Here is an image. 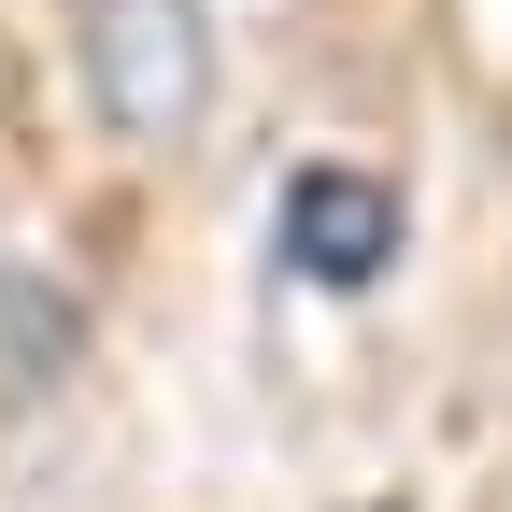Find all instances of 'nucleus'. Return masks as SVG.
Listing matches in <instances>:
<instances>
[{
	"label": "nucleus",
	"mask_w": 512,
	"mask_h": 512,
	"mask_svg": "<svg viewBox=\"0 0 512 512\" xmlns=\"http://www.w3.org/2000/svg\"><path fill=\"white\" fill-rule=\"evenodd\" d=\"M72 57H86V100H100L114 143H185V114H200V86H214L200 0H86Z\"/></svg>",
	"instance_id": "nucleus-1"
}]
</instances>
